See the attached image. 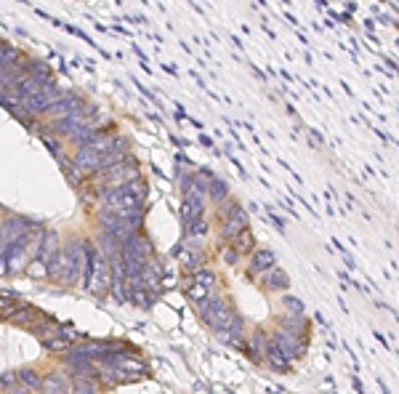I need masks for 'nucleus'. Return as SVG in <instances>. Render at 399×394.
Returning a JSON list of instances; mask_svg holds the SVG:
<instances>
[{
	"mask_svg": "<svg viewBox=\"0 0 399 394\" xmlns=\"http://www.w3.org/2000/svg\"><path fill=\"white\" fill-rule=\"evenodd\" d=\"M83 272H85V248L83 240H72L64 245V272H62V285L75 288L78 283H83Z\"/></svg>",
	"mask_w": 399,
	"mask_h": 394,
	"instance_id": "6",
	"label": "nucleus"
},
{
	"mask_svg": "<svg viewBox=\"0 0 399 394\" xmlns=\"http://www.w3.org/2000/svg\"><path fill=\"white\" fill-rule=\"evenodd\" d=\"M128 299H131L136 306H141V309H149V306H152V293L144 288H128Z\"/></svg>",
	"mask_w": 399,
	"mask_h": 394,
	"instance_id": "24",
	"label": "nucleus"
},
{
	"mask_svg": "<svg viewBox=\"0 0 399 394\" xmlns=\"http://www.w3.org/2000/svg\"><path fill=\"white\" fill-rule=\"evenodd\" d=\"M173 256L178 259V264H181V269H184L186 275L197 272V269H202V266L208 264V256L202 253V248H189V245H184V243L173 248Z\"/></svg>",
	"mask_w": 399,
	"mask_h": 394,
	"instance_id": "8",
	"label": "nucleus"
},
{
	"mask_svg": "<svg viewBox=\"0 0 399 394\" xmlns=\"http://www.w3.org/2000/svg\"><path fill=\"white\" fill-rule=\"evenodd\" d=\"M282 304L288 306V312H290V315H304V306H301V301H298V299L285 296V299H282Z\"/></svg>",
	"mask_w": 399,
	"mask_h": 394,
	"instance_id": "29",
	"label": "nucleus"
},
{
	"mask_svg": "<svg viewBox=\"0 0 399 394\" xmlns=\"http://www.w3.org/2000/svg\"><path fill=\"white\" fill-rule=\"evenodd\" d=\"M136 179H141V168H139L136 158H131V160H125V163H118V165L106 168V171H99V173H93V176H88L85 184H91V195H99V192L112 189V186L131 184Z\"/></svg>",
	"mask_w": 399,
	"mask_h": 394,
	"instance_id": "2",
	"label": "nucleus"
},
{
	"mask_svg": "<svg viewBox=\"0 0 399 394\" xmlns=\"http://www.w3.org/2000/svg\"><path fill=\"white\" fill-rule=\"evenodd\" d=\"M3 219H6V210L0 208V250H3Z\"/></svg>",
	"mask_w": 399,
	"mask_h": 394,
	"instance_id": "32",
	"label": "nucleus"
},
{
	"mask_svg": "<svg viewBox=\"0 0 399 394\" xmlns=\"http://www.w3.org/2000/svg\"><path fill=\"white\" fill-rule=\"evenodd\" d=\"M88 104L85 102V96H80V93L69 91V93H62L56 102H53L43 115H40V120H46V123H51V120H59V118H66V115H72V112H78V109H83V107Z\"/></svg>",
	"mask_w": 399,
	"mask_h": 394,
	"instance_id": "7",
	"label": "nucleus"
},
{
	"mask_svg": "<svg viewBox=\"0 0 399 394\" xmlns=\"http://www.w3.org/2000/svg\"><path fill=\"white\" fill-rule=\"evenodd\" d=\"M192 277L197 280L200 285H205V288H208V290H213V288H216V285H218V277H216V272H211V269H205V266H202V269H197V272H192Z\"/></svg>",
	"mask_w": 399,
	"mask_h": 394,
	"instance_id": "26",
	"label": "nucleus"
},
{
	"mask_svg": "<svg viewBox=\"0 0 399 394\" xmlns=\"http://www.w3.org/2000/svg\"><path fill=\"white\" fill-rule=\"evenodd\" d=\"M83 248H85V272H83L85 290L93 296H106L112 290V272L104 253L96 248V243H88V240H83Z\"/></svg>",
	"mask_w": 399,
	"mask_h": 394,
	"instance_id": "1",
	"label": "nucleus"
},
{
	"mask_svg": "<svg viewBox=\"0 0 399 394\" xmlns=\"http://www.w3.org/2000/svg\"><path fill=\"white\" fill-rule=\"evenodd\" d=\"M27 275H29V277H38V280H46V264H43V261H35V259H32V261L27 264Z\"/></svg>",
	"mask_w": 399,
	"mask_h": 394,
	"instance_id": "27",
	"label": "nucleus"
},
{
	"mask_svg": "<svg viewBox=\"0 0 399 394\" xmlns=\"http://www.w3.org/2000/svg\"><path fill=\"white\" fill-rule=\"evenodd\" d=\"M43 344H46V349H48V352H53V355H66V352L75 346V344L69 341V339L59 336V333H56V336H51V339H46Z\"/></svg>",
	"mask_w": 399,
	"mask_h": 394,
	"instance_id": "23",
	"label": "nucleus"
},
{
	"mask_svg": "<svg viewBox=\"0 0 399 394\" xmlns=\"http://www.w3.org/2000/svg\"><path fill=\"white\" fill-rule=\"evenodd\" d=\"M261 288L269 290V293H282V290L290 288V277L285 275L279 266H272V269H266L261 272Z\"/></svg>",
	"mask_w": 399,
	"mask_h": 394,
	"instance_id": "11",
	"label": "nucleus"
},
{
	"mask_svg": "<svg viewBox=\"0 0 399 394\" xmlns=\"http://www.w3.org/2000/svg\"><path fill=\"white\" fill-rule=\"evenodd\" d=\"M16 381H19V379H16V370H6V373H0V392L11 389Z\"/></svg>",
	"mask_w": 399,
	"mask_h": 394,
	"instance_id": "28",
	"label": "nucleus"
},
{
	"mask_svg": "<svg viewBox=\"0 0 399 394\" xmlns=\"http://www.w3.org/2000/svg\"><path fill=\"white\" fill-rule=\"evenodd\" d=\"M62 93L64 91L56 86V80H53V83H46V86H40L35 93H29L24 102L19 104V109H16L13 115H16V118H24V115L27 118H40V115H43V112H46V109H48V107H51Z\"/></svg>",
	"mask_w": 399,
	"mask_h": 394,
	"instance_id": "4",
	"label": "nucleus"
},
{
	"mask_svg": "<svg viewBox=\"0 0 399 394\" xmlns=\"http://www.w3.org/2000/svg\"><path fill=\"white\" fill-rule=\"evenodd\" d=\"M40 317H43V312H40L38 306H32V304H22V306H19V309H16V312L6 320V322H11V325H19V328L29 330L35 322H38Z\"/></svg>",
	"mask_w": 399,
	"mask_h": 394,
	"instance_id": "14",
	"label": "nucleus"
},
{
	"mask_svg": "<svg viewBox=\"0 0 399 394\" xmlns=\"http://www.w3.org/2000/svg\"><path fill=\"white\" fill-rule=\"evenodd\" d=\"M272 266H277V256L272 253L269 248H255L251 253V269H248V275L255 277L261 275V272H266V269H272Z\"/></svg>",
	"mask_w": 399,
	"mask_h": 394,
	"instance_id": "15",
	"label": "nucleus"
},
{
	"mask_svg": "<svg viewBox=\"0 0 399 394\" xmlns=\"http://www.w3.org/2000/svg\"><path fill=\"white\" fill-rule=\"evenodd\" d=\"M205 197H211V200H216V203H221V200L229 197V186H226L221 179L211 176V182H208V186H205Z\"/></svg>",
	"mask_w": 399,
	"mask_h": 394,
	"instance_id": "22",
	"label": "nucleus"
},
{
	"mask_svg": "<svg viewBox=\"0 0 399 394\" xmlns=\"http://www.w3.org/2000/svg\"><path fill=\"white\" fill-rule=\"evenodd\" d=\"M56 160H59V165L64 168L66 179L72 182V186H78V189H83V186H85V176H83V173H80L78 168H75V163H72V160H66L64 155H62V158H56Z\"/></svg>",
	"mask_w": 399,
	"mask_h": 394,
	"instance_id": "21",
	"label": "nucleus"
},
{
	"mask_svg": "<svg viewBox=\"0 0 399 394\" xmlns=\"http://www.w3.org/2000/svg\"><path fill=\"white\" fill-rule=\"evenodd\" d=\"M178 285H181L184 296L192 304H195V306H197V304H202L205 299H208V296H211V290L205 288V285H200L197 280H195L192 275H186V272H184V277H181V283H178Z\"/></svg>",
	"mask_w": 399,
	"mask_h": 394,
	"instance_id": "16",
	"label": "nucleus"
},
{
	"mask_svg": "<svg viewBox=\"0 0 399 394\" xmlns=\"http://www.w3.org/2000/svg\"><path fill=\"white\" fill-rule=\"evenodd\" d=\"M3 394H32V392L27 389L24 383H19V381H16V383H13V386H11V389H6V392H3Z\"/></svg>",
	"mask_w": 399,
	"mask_h": 394,
	"instance_id": "31",
	"label": "nucleus"
},
{
	"mask_svg": "<svg viewBox=\"0 0 399 394\" xmlns=\"http://www.w3.org/2000/svg\"><path fill=\"white\" fill-rule=\"evenodd\" d=\"M6 275H11V272H8V264L0 259V277H6Z\"/></svg>",
	"mask_w": 399,
	"mask_h": 394,
	"instance_id": "33",
	"label": "nucleus"
},
{
	"mask_svg": "<svg viewBox=\"0 0 399 394\" xmlns=\"http://www.w3.org/2000/svg\"><path fill=\"white\" fill-rule=\"evenodd\" d=\"M221 256H224V261L229 264V266H234V264H237L239 259H242V256H239L237 250H234V248H229V245H226V248H224V253H221Z\"/></svg>",
	"mask_w": 399,
	"mask_h": 394,
	"instance_id": "30",
	"label": "nucleus"
},
{
	"mask_svg": "<svg viewBox=\"0 0 399 394\" xmlns=\"http://www.w3.org/2000/svg\"><path fill=\"white\" fill-rule=\"evenodd\" d=\"M226 245L237 250L239 256H251L253 250H255V237H253L251 226H248V229H242V232H239L237 237H232V240H229Z\"/></svg>",
	"mask_w": 399,
	"mask_h": 394,
	"instance_id": "18",
	"label": "nucleus"
},
{
	"mask_svg": "<svg viewBox=\"0 0 399 394\" xmlns=\"http://www.w3.org/2000/svg\"><path fill=\"white\" fill-rule=\"evenodd\" d=\"M248 226H251V219H248L245 208H242V205H237L232 213H226L224 219H221V237L229 243L232 237H237L239 232H242V229H248Z\"/></svg>",
	"mask_w": 399,
	"mask_h": 394,
	"instance_id": "9",
	"label": "nucleus"
},
{
	"mask_svg": "<svg viewBox=\"0 0 399 394\" xmlns=\"http://www.w3.org/2000/svg\"><path fill=\"white\" fill-rule=\"evenodd\" d=\"M16 379H19V383H24L29 392H40L43 376H40L35 368H19V370H16Z\"/></svg>",
	"mask_w": 399,
	"mask_h": 394,
	"instance_id": "20",
	"label": "nucleus"
},
{
	"mask_svg": "<svg viewBox=\"0 0 399 394\" xmlns=\"http://www.w3.org/2000/svg\"><path fill=\"white\" fill-rule=\"evenodd\" d=\"M197 309H200L202 322H205L208 328L216 330V333H218V330H226L229 325H232V320L237 317V312L229 306V301L216 299V296H208L202 304H197Z\"/></svg>",
	"mask_w": 399,
	"mask_h": 394,
	"instance_id": "5",
	"label": "nucleus"
},
{
	"mask_svg": "<svg viewBox=\"0 0 399 394\" xmlns=\"http://www.w3.org/2000/svg\"><path fill=\"white\" fill-rule=\"evenodd\" d=\"M38 394H72V379H64V373H48L43 376Z\"/></svg>",
	"mask_w": 399,
	"mask_h": 394,
	"instance_id": "12",
	"label": "nucleus"
},
{
	"mask_svg": "<svg viewBox=\"0 0 399 394\" xmlns=\"http://www.w3.org/2000/svg\"><path fill=\"white\" fill-rule=\"evenodd\" d=\"M99 383L93 379H72V394H99Z\"/></svg>",
	"mask_w": 399,
	"mask_h": 394,
	"instance_id": "25",
	"label": "nucleus"
},
{
	"mask_svg": "<svg viewBox=\"0 0 399 394\" xmlns=\"http://www.w3.org/2000/svg\"><path fill=\"white\" fill-rule=\"evenodd\" d=\"M32 62H35V59L24 56L22 62H16V64L6 67V69H0V93H6L8 88H13L19 80L24 78L27 72H29V67H32Z\"/></svg>",
	"mask_w": 399,
	"mask_h": 394,
	"instance_id": "10",
	"label": "nucleus"
},
{
	"mask_svg": "<svg viewBox=\"0 0 399 394\" xmlns=\"http://www.w3.org/2000/svg\"><path fill=\"white\" fill-rule=\"evenodd\" d=\"M264 360L272 365L274 370H290V357L285 355L282 349H279V344L274 341V339H266V344H264Z\"/></svg>",
	"mask_w": 399,
	"mask_h": 394,
	"instance_id": "13",
	"label": "nucleus"
},
{
	"mask_svg": "<svg viewBox=\"0 0 399 394\" xmlns=\"http://www.w3.org/2000/svg\"><path fill=\"white\" fill-rule=\"evenodd\" d=\"M29 219H24V216H8L6 213V219H3V245L11 240V237L22 235V232H27L29 229Z\"/></svg>",
	"mask_w": 399,
	"mask_h": 394,
	"instance_id": "17",
	"label": "nucleus"
},
{
	"mask_svg": "<svg viewBox=\"0 0 399 394\" xmlns=\"http://www.w3.org/2000/svg\"><path fill=\"white\" fill-rule=\"evenodd\" d=\"M146 195H149L146 182L144 179H136L131 184L104 189V192H99L96 197L102 200V208H144Z\"/></svg>",
	"mask_w": 399,
	"mask_h": 394,
	"instance_id": "3",
	"label": "nucleus"
},
{
	"mask_svg": "<svg viewBox=\"0 0 399 394\" xmlns=\"http://www.w3.org/2000/svg\"><path fill=\"white\" fill-rule=\"evenodd\" d=\"M24 59V53H22V48H16V46H11V43H0V69H6V67L16 64V62H22Z\"/></svg>",
	"mask_w": 399,
	"mask_h": 394,
	"instance_id": "19",
	"label": "nucleus"
}]
</instances>
